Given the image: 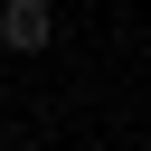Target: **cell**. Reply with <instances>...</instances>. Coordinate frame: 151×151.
Here are the masks:
<instances>
[{
    "label": "cell",
    "mask_w": 151,
    "mask_h": 151,
    "mask_svg": "<svg viewBox=\"0 0 151 151\" xmlns=\"http://www.w3.org/2000/svg\"><path fill=\"white\" fill-rule=\"evenodd\" d=\"M0 47L9 57H47L57 47V9L47 0H0Z\"/></svg>",
    "instance_id": "obj_1"
},
{
    "label": "cell",
    "mask_w": 151,
    "mask_h": 151,
    "mask_svg": "<svg viewBox=\"0 0 151 151\" xmlns=\"http://www.w3.org/2000/svg\"><path fill=\"white\" fill-rule=\"evenodd\" d=\"M9 151H19V142H9Z\"/></svg>",
    "instance_id": "obj_2"
}]
</instances>
